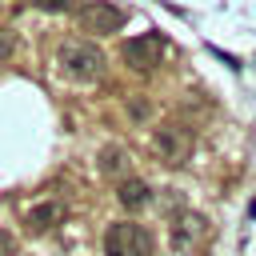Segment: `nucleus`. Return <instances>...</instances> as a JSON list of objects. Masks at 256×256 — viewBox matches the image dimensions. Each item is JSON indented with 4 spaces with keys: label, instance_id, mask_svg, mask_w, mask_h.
I'll list each match as a JSON object with an SVG mask.
<instances>
[{
    "label": "nucleus",
    "instance_id": "nucleus-1",
    "mask_svg": "<svg viewBox=\"0 0 256 256\" xmlns=\"http://www.w3.org/2000/svg\"><path fill=\"white\" fill-rule=\"evenodd\" d=\"M56 68H60V76H68L76 84H92L104 76V52L92 40H64L56 52Z\"/></svg>",
    "mask_w": 256,
    "mask_h": 256
},
{
    "label": "nucleus",
    "instance_id": "nucleus-2",
    "mask_svg": "<svg viewBox=\"0 0 256 256\" xmlns=\"http://www.w3.org/2000/svg\"><path fill=\"white\" fill-rule=\"evenodd\" d=\"M192 144H196V136H192V128H188L184 120H164V124L152 132V148H156V156H160L164 164H188Z\"/></svg>",
    "mask_w": 256,
    "mask_h": 256
},
{
    "label": "nucleus",
    "instance_id": "nucleus-3",
    "mask_svg": "<svg viewBox=\"0 0 256 256\" xmlns=\"http://www.w3.org/2000/svg\"><path fill=\"white\" fill-rule=\"evenodd\" d=\"M104 256H152V232L132 220H116L104 232Z\"/></svg>",
    "mask_w": 256,
    "mask_h": 256
},
{
    "label": "nucleus",
    "instance_id": "nucleus-4",
    "mask_svg": "<svg viewBox=\"0 0 256 256\" xmlns=\"http://www.w3.org/2000/svg\"><path fill=\"white\" fill-rule=\"evenodd\" d=\"M76 20H80V28H84V32L108 36V32H120V28H124L128 12H124V8H116V4H108V0H88V4L76 12Z\"/></svg>",
    "mask_w": 256,
    "mask_h": 256
},
{
    "label": "nucleus",
    "instance_id": "nucleus-5",
    "mask_svg": "<svg viewBox=\"0 0 256 256\" xmlns=\"http://www.w3.org/2000/svg\"><path fill=\"white\" fill-rule=\"evenodd\" d=\"M120 56H124V64L136 68V72H152V68L160 64V56H164V36H160V32L132 36V40L120 48Z\"/></svg>",
    "mask_w": 256,
    "mask_h": 256
},
{
    "label": "nucleus",
    "instance_id": "nucleus-6",
    "mask_svg": "<svg viewBox=\"0 0 256 256\" xmlns=\"http://www.w3.org/2000/svg\"><path fill=\"white\" fill-rule=\"evenodd\" d=\"M200 236H204V216L180 212V216L172 220V248H176V252H192V248L200 244Z\"/></svg>",
    "mask_w": 256,
    "mask_h": 256
},
{
    "label": "nucleus",
    "instance_id": "nucleus-7",
    "mask_svg": "<svg viewBox=\"0 0 256 256\" xmlns=\"http://www.w3.org/2000/svg\"><path fill=\"white\" fill-rule=\"evenodd\" d=\"M60 216H64V208H60L56 200H44V204L28 208L24 224H28V232H48V228H56V224H60Z\"/></svg>",
    "mask_w": 256,
    "mask_h": 256
},
{
    "label": "nucleus",
    "instance_id": "nucleus-8",
    "mask_svg": "<svg viewBox=\"0 0 256 256\" xmlns=\"http://www.w3.org/2000/svg\"><path fill=\"white\" fill-rule=\"evenodd\" d=\"M116 200L124 204V208H144L148 200H152V188L144 184V180H120V192H116Z\"/></svg>",
    "mask_w": 256,
    "mask_h": 256
},
{
    "label": "nucleus",
    "instance_id": "nucleus-9",
    "mask_svg": "<svg viewBox=\"0 0 256 256\" xmlns=\"http://www.w3.org/2000/svg\"><path fill=\"white\" fill-rule=\"evenodd\" d=\"M100 172H104V176H124V172H128V152H124L120 144L100 148Z\"/></svg>",
    "mask_w": 256,
    "mask_h": 256
},
{
    "label": "nucleus",
    "instance_id": "nucleus-10",
    "mask_svg": "<svg viewBox=\"0 0 256 256\" xmlns=\"http://www.w3.org/2000/svg\"><path fill=\"white\" fill-rule=\"evenodd\" d=\"M40 12H64V8H72V0H32Z\"/></svg>",
    "mask_w": 256,
    "mask_h": 256
},
{
    "label": "nucleus",
    "instance_id": "nucleus-11",
    "mask_svg": "<svg viewBox=\"0 0 256 256\" xmlns=\"http://www.w3.org/2000/svg\"><path fill=\"white\" fill-rule=\"evenodd\" d=\"M0 256H16V236L12 232H0Z\"/></svg>",
    "mask_w": 256,
    "mask_h": 256
},
{
    "label": "nucleus",
    "instance_id": "nucleus-12",
    "mask_svg": "<svg viewBox=\"0 0 256 256\" xmlns=\"http://www.w3.org/2000/svg\"><path fill=\"white\" fill-rule=\"evenodd\" d=\"M12 44H16V40H12V32H8V28H0V60H8V56H12Z\"/></svg>",
    "mask_w": 256,
    "mask_h": 256
}]
</instances>
